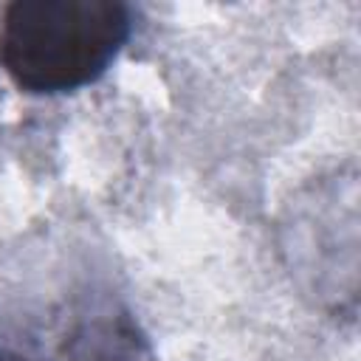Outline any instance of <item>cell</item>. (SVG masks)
Returning <instances> with one entry per match:
<instances>
[{"instance_id":"1","label":"cell","mask_w":361,"mask_h":361,"mask_svg":"<svg viewBox=\"0 0 361 361\" xmlns=\"http://www.w3.org/2000/svg\"><path fill=\"white\" fill-rule=\"evenodd\" d=\"M130 34L118 0H17L0 23V62L25 93H73L116 62Z\"/></svg>"},{"instance_id":"4","label":"cell","mask_w":361,"mask_h":361,"mask_svg":"<svg viewBox=\"0 0 361 361\" xmlns=\"http://www.w3.org/2000/svg\"><path fill=\"white\" fill-rule=\"evenodd\" d=\"M0 361H28V358H23V355H17V353H6V350H0Z\"/></svg>"},{"instance_id":"3","label":"cell","mask_w":361,"mask_h":361,"mask_svg":"<svg viewBox=\"0 0 361 361\" xmlns=\"http://www.w3.org/2000/svg\"><path fill=\"white\" fill-rule=\"evenodd\" d=\"M54 361H158L147 338L121 319H90L56 350Z\"/></svg>"},{"instance_id":"2","label":"cell","mask_w":361,"mask_h":361,"mask_svg":"<svg viewBox=\"0 0 361 361\" xmlns=\"http://www.w3.org/2000/svg\"><path fill=\"white\" fill-rule=\"evenodd\" d=\"M282 251L305 293L330 307L358 290V175L333 172L302 189L282 220Z\"/></svg>"}]
</instances>
